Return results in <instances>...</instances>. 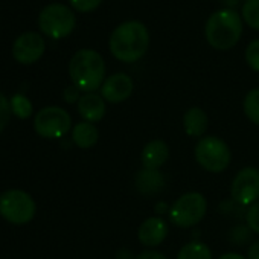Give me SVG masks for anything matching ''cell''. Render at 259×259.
<instances>
[{
	"label": "cell",
	"mask_w": 259,
	"mask_h": 259,
	"mask_svg": "<svg viewBox=\"0 0 259 259\" xmlns=\"http://www.w3.org/2000/svg\"><path fill=\"white\" fill-rule=\"evenodd\" d=\"M108 48L116 60L122 63H136L150 48V32L144 23L128 20L111 32Z\"/></svg>",
	"instance_id": "6da1fadb"
},
{
	"label": "cell",
	"mask_w": 259,
	"mask_h": 259,
	"mask_svg": "<svg viewBox=\"0 0 259 259\" xmlns=\"http://www.w3.org/2000/svg\"><path fill=\"white\" fill-rule=\"evenodd\" d=\"M69 75L75 87L84 93H93L105 81L104 58L93 49H81L69 63Z\"/></svg>",
	"instance_id": "7a4b0ae2"
},
{
	"label": "cell",
	"mask_w": 259,
	"mask_h": 259,
	"mask_svg": "<svg viewBox=\"0 0 259 259\" xmlns=\"http://www.w3.org/2000/svg\"><path fill=\"white\" fill-rule=\"evenodd\" d=\"M242 19L233 10H220L213 13L204 26L207 43L217 51L232 49L241 38Z\"/></svg>",
	"instance_id": "3957f363"
},
{
	"label": "cell",
	"mask_w": 259,
	"mask_h": 259,
	"mask_svg": "<svg viewBox=\"0 0 259 259\" xmlns=\"http://www.w3.org/2000/svg\"><path fill=\"white\" fill-rule=\"evenodd\" d=\"M194 156L197 163L207 172L220 174L226 171L232 160V151L229 145L217 136H203L198 139Z\"/></svg>",
	"instance_id": "277c9868"
},
{
	"label": "cell",
	"mask_w": 259,
	"mask_h": 259,
	"mask_svg": "<svg viewBox=\"0 0 259 259\" xmlns=\"http://www.w3.org/2000/svg\"><path fill=\"white\" fill-rule=\"evenodd\" d=\"M207 212V200L201 192H186L169 207V220L182 229L197 226Z\"/></svg>",
	"instance_id": "5b68a950"
},
{
	"label": "cell",
	"mask_w": 259,
	"mask_h": 259,
	"mask_svg": "<svg viewBox=\"0 0 259 259\" xmlns=\"http://www.w3.org/2000/svg\"><path fill=\"white\" fill-rule=\"evenodd\" d=\"M75 23L76 19L73 11L61 4L48 5L38 17V26L41 32L54 40L70 35L75 29Z\"/></svg>",
	"instance_id": "8992f818"
},
{
	"label": "cell",
	"mask_w": 259,
	"mask_h": 259,
	"mask_svg": "<svg viewBox=\"0 0 259 259\" xmlns=\"http://www.w3.org/2000/svg\"><path fill=\"white\" fill-rule=\"evenodd\" d=\"M34 198L20 189H10L0 195V215L13 224H26L35 217Z\"/></svg>",
	"instance_id": "52a82bcc"
},
{
	"label": "cell",
	"mask_w": 259,
	"mask_h": 259,
	"mask_svg": "<svg viewBox=\"0 0 259 259\" xmlns=\"http://www.w3.org/2000/svg\"><path fill=\"white\" fill-rule=\"evenodd\" d=\"M34 128L45 139H60L66 136L72 128V117L61 107H45L35 114Z\"/></svg>",
	"instance_id": "ba28073f"
},
{
	"label": "cell",
	"mask_w": 259,
	"mask_h": 259,
	"mask_svg": "<svg viewBox=\"0 0 259 259\" xmlns=\"http://www.w3.org/2000/svg\"><path fill=\"white\" fill-rule=\"evenodd\" d=\"M230 197L242 207L259 201V169L247 166L238 171L230 183Z\"/></svg>",
	"instance_id": "9c48e42d"
},
{
	"label": "cell",
	"mask_w": 259,
	"mask_h": 259,
	"mask_svg": "<svg viewBox=\"0 0 259 259\" xmlns=\"http://www.w3.org/2000/svg\"><path fill=\"white\" fill-rule=\"evenodd\" d=\"M46 51L45 40L37 32H26L20 35L13 45V55L20 64L37 63Z\"/></svg>",
	"instance_id": "30bf717a"
},
{
	"label": "cell",
	"mask_w": 259,
	"mask_h": 259,
	"mask_svg": "<svg viewBox=\"0 0 259 259\" xmlns=\"http://www.w3.org/2000/svg\"><path fill=\"white\" fill-rule=\"evenodd\" d=\"M135 90V82L126 73H113L101 85V96L110 104H120L132 96Z\"/></svg>",
	"instance_id": "8fae6325"
},
{
	"label": "cell",
	"mask_w": 259,
	"mask_h": 259,
	"mask_svg": "<svg viewBox=\"0 0 259 259\" xmlns=\"http://www.w3.org/2000/svg\"><path fill=\"white\" fill-rule=\"evenodd\" d=\"M169 226L162 217L145 218L138 229V239L147 248L159 247L168 236Z\"/></svg>",
	"instance_id": "7c38bea8"
},
{
	"label": "cell",
	"mask_w": 259,
	"mask_h": 259,
	"mask_svg": "<svg viewBox=\"0 0 259 259\" xmlns=\"http://www.w3.org/2000/svg\"><path fill=\"white\" fill-rule=\"evenodd\" d=\"M169 156H171L169 145L162 139H154L148 142L142 150V154H141L142 168L159 171L169 160Z\"/></svg>",
	"instance_id": "4fadbf2b"
},
{
	"label": "cell",
	"mask_w": 259,
	"mask_h": 259,
	"mask_svg": "<svg viewBox=\"0 0 259 259\" xmlns=\"http://www.w3.org/2000/svg\"><path fill=\"white\" fill-rule=\"evenodd\" d=\"M78 113L85 122H99L105 114V101L98 93H84L78 101Z\"/></svg>",
	"instance_id": "5bb4252c"
},
{
	"label": "cell",
	"mask_w": 259,
	"mask_h": 259,
	"mask_svg": "<svg viewBox=\"0 0 259 259\" xmlns=\"http://www.w3.org/2000/svg\"><path fill=\"white\" fill-rule=\"evenodd\" d=\"M209 126V116L200 107H191L183 114V130L189 138L201 139Z\"/></svg>",
	"instance_id": "9a60e30c"
},
{
	"label": "cell",
	"mask_w": 259,
	"mask_h": 259,
	"mask_svg": "<svg viewBox=\"0 0 259 259\" xmlns=\"http://www.w3.org/2000/svg\"><path fill=\"white\" fill-rule=\"evenodd\" d=\"M136 189L147 197L157 195L163 191L165 188V177L160 171H153V169H145L142 168L135 179Z\"/></svg>",
	"instance_id": "2e32d148"
},
{
	"label": "cell",
	"mask_w": 259,
	"mask_h": 259,
	"mask_svg": "<svg viewBox=\"0 0 259 259\" xmlns=\"http://www.w3.org/2000/svg\"><path fill=\"white\" fill-rule=\"evenodd\" d=\"M72 141L81 150L93 148L99 141V132L95 123L92 122H79L72 130Z\"/></svg>",
	"instance_id": "e0dca14e"
},
{
	"label": "cell",
	"mask_w": 259,
	"mask_h": 259,
	"mask_svg": "<svg viewBox=\"0 0 259 259\" xmlns=\"http://www.w3.org/2000/svg\"><path fill=\"white\" fill-rule=\"evenodd\" d=\"M177 259H212V251L204 242L191 241L179 250Z\"/></svg>",
	"instance_id": "ac0fdd59"
},
{
	"label": "cell",
	"mask_w": 259,
	"mask_h": 259,
	"mask_svg": "<svg viewBox=\"0 0 259 259\" xmlns=\"http://www.w3.org/2000/svg\"><path fill=\"white\" fill-rule=\"evenodd\" d=\"M242 110L251 123L259 125V87L251 89L245 95V98L242 101Z\"/></svg>",
	"instance_id": "d6986e66"
},
{
	"label": "cell",
	"mask_w": 259,
	"mask_h": 259,
	"mask_svg": "<svg viewBox=\"0 0 259 259\" xmlns=\"http://www.w3.org/2000/svg\"><path fill=\"white\" fill-rule=\"evenodd\" d=\"M11 113H14L20 119H28L32 114V102L25 95H14L10 101Z\"/></svg>",
	"instance_id": "ffe728a7"
},
{
	"label": "cell",
	"mask_w": 259,
	"mask_h": 259,
	"mask_svg": "<svg viewBox=\"0 0 259 259\" xmlns=\"http://www.w3.org/2000/svg\"><path fill=\"white\" fill-rule=\"evenodd\" d=\"M242 20L253 29L259 31V0H247L242 5Z\"/></svg>",
	"instance_id": "44dd1931"
},
{
	"label": "cell",
	"mask_w": 259,
	"mask_h": 259,
	"mask_svg": "<svg viewBox=\"0 0 259 259\" xmlns=\"http://www.w3.org/2000/svg\"><path fill=\"white\" fill-rule=\"evenodd\" d=\"M245 61L248 67L259 73V40L251 41L245 49Z\"/></svg>",
	"instance_id": "7402d4cb"
},
{
	"label": "cell",
	"mask_w": 259,
	"mask_h": 259,
	"mask_svg": "<svg viewBox=\"0 0 259 259\" xmlns=\"http://www.w3.org/2000/svg\"><path fill=\"white\" fill-rule=\"evenodd\" d=\"M245 221H247V226L250 227V230L253 233L259 235V201H256L253 206H250L247 209Z\"/></svg>",
	"instance_id": "603a6c76"
},
{
	"label": "cell",
	"mask_w": 259,
	"mask_h": 259,
	"mask_svg": "<svg viewBox=\"0 0 259 259\" xmlns=\"http://www.w3.org/2000/svg\"><path fill=\"white\" fill-rule=\"evenodd\" d=\"M11 117V105L4 93H0V133L7 128Z\"/></svg>",
	"instance_id": "cb8c5ba5"
},
{
	"label": "cell",
	"mask_w": 259,
	"mask_h": 259,
	"mask_svg": "<svg viewBox=\"0 0 259 259\" xmlns=\"http://www.w3.org/2000/svg\"><path fill=\"white\" fill-rule=\"evenodd\" d=\"M102 0H70V5L79 13H90L101 5Z\"/></svg>",
	"instance_id": "d4e9b609"
},
{
	"label": "cell",
	"mask_w": 259,
	"mask_h": 259,
	"mask_svg": "<svg viewBox=\"0 0 259 259\" xmlns=\"http://www.w3.org/2000/svg\"><path fill=\"white\" fill-rule=\"evenodd\" d=\"M250 236H251V230H250L248 226L247 227L245 226H238V227H235L232 230V241L239 244V245L247 242L250 239Z\"/></svg>",
	"instance_id": "484cf974"
},
{
	"label": "cell",
	"mask_w": 259,
	"mask_h": 259,
	"mask_svg": "<svg viewBox=\"0 0 259 259\" xmlns=\"http://www.w3.org/2000/svg\"><path fill=\"white\" fill-rule=\"evenodd\" d=\"M79 89L78 87H75V85H69V87H66L64 89V93H63V96H64V101L66 102H69V104H73V102H78L79 101V98L82 96V95H79Z\"/></svg>",
	"instance_id": "4316f807"
},
{
	"label": "cell",
	"mask_w": 259,
	"mask_h": 259,
	"mask_svg": "<svg viewBox=\"0 0 259 259\" xmlns=\"http://www.w3.org/2000/svg\"><path fill=\"white\" fill-rule=\"evenodd\" d=\"M135 259H168L165 253L159 251V250H153V248H147L144 251H141Z\"/></svg>",
	"instance_id": "83f0119b"
},
{
	"label": "cell",
	"mask_w": 259,
	"mask_h": 259,
	"mask_svg": "<svg viewBox=\"0 0 259 259\" xmlns=\"http://www.w3.org/2000/svg\"><path fill=\"white\" fill-rule=\"evenodd\" d=\"M247 259H259V241L251 242V245H248L247 250Z\"/></svg>",
	"instance_id": "f1b7e54d"
},
{
	"label": "cell",
	"mask_w": 259,
	"mask_h": 259,
	"mask_svg": "<svg viewBox=\"0 0 259 259\" xmlns=\"http://www.w3.org/2000/svg\"><path fill=\"white\" fill-rule=\"evenodd\" d=\"M218 259H247L245 256L239 254V253H233V251H229V253H224L221 254Z\"/></svg>",
	"instance_id": "f546056e"
},
{
	"label": "cell",
	"mask_w": 259,
	"mask_h": 259,
	"mask_svg": "<svg viewBox=\"0 0 259 259\" xmlns=\"http://www.w3.org/2000/svg\"><path fill=\"white\" fill-rule=\"evenodd\" d=\"M245 2H247V0H245Z\"/></svg>",
	"instance_id": "4dcf8cb0"
}]
</instances>
